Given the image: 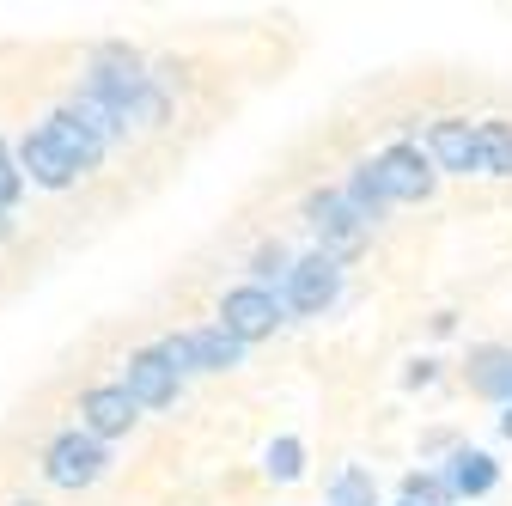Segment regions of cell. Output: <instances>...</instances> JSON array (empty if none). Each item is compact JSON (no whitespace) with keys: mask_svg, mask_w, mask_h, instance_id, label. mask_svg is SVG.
<instances>
[{"mask_svg":"<svg viewBox=\"0 0 512 506\" xmlns=\"http://www.w3.org/2000/svg\"><path fill=\"white\" fill-rule=\"evenodd\" d=\"M281 293V305H287V318H324V311L342 299V263H330V257H293V269H287V281L275 287Z\"/></svg>","mask_w":512,"mask_h":506,"instance_id":"cell-4","label":"cell"},{"mask_svg":"<svg viewBox=\"0 0 512 506\" xmlns=\"http://www.w3.org/2000/svg\"><path fill=\"white\" fill-rule=\"evenodd\" d=\"M232 342H269L281 324H287V305H281V293H269V287H232L226 299H220V318H214Z\"/></svg>","mask_w":512,"mask_h":506,"instance_id":"cell-5","label":"cell"},{"mask_svg":"<svg viewBox=\"0 0 512 506\" xmlns=\"http://www.w3.org/2000/svg\"><path fill=\"white\" fill-rule=\"evenodd\" d=\"M287 269H293V250H287L281 238L256 244V257H250V287H269V293H275V281H287Z\"/></svg>","mask_w":512,"mask_h":506,"instance_id":"cell-17","label":"cell"},{"mask_svg":"<svg viewBox=\"0 0 512 506\" xmlns=\"http://www.w3.org/2000/svg\"><path fill=\"white\" fill-rule=\"evenodd\" d=\"M372 177H378V189H384V202H391V208L427 202V196H433V183H439L433 159H427L415 141H391L384 153H372Z\"/></svg>","mask_w":512,"mask_h":506,"instance_id":"cell-3","label":"cell"},{"mask_svg":"<svg viewBox=\"0 0 512 506\" xmlns=\"http://www.w3.org/2000/svg\"><path fill=\"white\" fill-rule=\"evenodd\" d=\"M342 202L366 220V226H378L384 214H391V202H384V189H378V177H372V159H360L354 171H348V183H342Z\"/></svg>","mask_w":512,"mask_h":506,"instance_id":"cell-14","label":"cell"},{"mask_svg":"<svg viewBox=\"0 0 512 506\" xmlns=\"http://www.w3.org/2000/svg\"><path fill=\"white\" fill-rule=\"evenodd\" d=\"M135 421H141V409L128 403V391L116 385V378H110V385H86V391H80V427L98 439V446L122 439L128 427H135Z\"/></svg>","mask_w":512,"mask_h":506,"instance_id":"cell-8","label":"cell"},{"mask_svg":"<svg viewBox=\"0 0 512 506\" xmlns=\"http://www.w3.org/2000/svg\"><path fill=\"white\" fill-rule=\"evenodd\" d=\"M116 385L128 391V403H135V409H171L177 391H183V378L159 360V348H135V354L122 360V378H116Z\"/></svg>","mask_w":512,"mask_h":506,"instance_id":"cell-7","label":"cell"},{"mask_svg":"<svg viewBox=\"0 0 512 506\" xmlns=\"http://www.w3.org/2000/svg\"><path fill=\"white\" fill-rule=\"evenodd\" d=\"M439 177H482V153H476V122L470 116H439L427 129V147Z\"/></svg>","mask_w":512,"mask_h":506,"instance_id":"cell-6","label":"cell"},{"mask_svg":"<svg viewBox=\"0 0 512 506\" xmlns=\"http://www.w3.org/2000/svg\"><path fill=\"white\" fill-rule=\"evenodd\" d=\"M25 196V177H19V159H13V147L0 141V214H13V202Z\"/></svg>","mask_w":512,"mask_h":506,"instance_id":"cell-19","label":"cell"},{"mask_svg":"<svg viewBox=\"0 0 512 506\" xmlns=\"http://www.w3.org/2000/svg\"><path fill=\"white\" fill-rule=\"evenodd\" d=\"M13 159H19V177H25V183H37V189H74V183H80V171L68 165V153H61L43 129H31V135L19 141V153H13Z\"/></svg>","mask_w":512,"mask_h":506,"instance_id":"cell-9","label":"cell"},{"mask_svg":"<svg viewBox=\"0 0 512 506\" xmlns=\"http://www.w3.org/2000/svg\"><path fill=\"white\" fill-rule=\"evenodd\" d=\"M470 391L500 403V409L512 403V348H500V342L470 348Z\"/></svg>","mask_w":512,"mask_h":506,"instance_id":"cell-11","label":"cell"},{"mask_svg":"<svg viewBox=\"0 0 512 506\" xmlns=\"http://www.w3.org/2000/svg\"><path fill=\"white\" fill-rule=\"evenodd\" d=\"M427 378H433V360H415V366L403 372V385H427Z\"/></svg>","mask_w":512,"mask_h":506,"instance_id":"cell-20","label":"cell"},{"mask_svg":"<svg viewBox=\"0 0 512 506\" xmlns=\"http://www.w3.org/2000/svg\"><path fill=\"white\" fill-rule=\"evenodd\" d=\"M263 470H269V482H299V476H305V439H299V433H281V439H269Z\"/></svg>","mask_w":512,"mask_h":506,"instance_id":"cell-16","label":"cell"},{"mask_svg":"<svg viewBox=\"0 0 512 506\" xmlns=\"http://www.w3.org/2000/svg\"><path fill=\"white\" fill-rule=\"evenodd\" d=\"M43 135H49V141H55L61 153H68V165H74L80 177H86V171H98V165H104V153H110V147H104V141H98V135L86 129V122H80V116H74L68 104H55V110H49Z\"/></svg>","mask_w":512,"mask_h":506,"instance_id":"cell-10","label":"cell"},{"mask_svg":"<svg viewBox=\"0 0 512 506\" xmlns=\"http://www.w3.org/2000/svg\"><path fill=\"white\" fill-rule=\"evenodd\" d=\"M104 470H110V446H98L86 427H61L49 446H43V476H49V488L80 494V488H92Z\"/></svg>","mask_w":512,"mask_h":506,"instance_id":"cell-2","label":"cell"},{"mask_svg":"<svg viewBox=\"0 0 512 506\" xmlns=\"http://www.w3.org/2000/svg\"><path fill=\"white\" fill-rule=\"evenodd\" d=\"M397 506H403V500H397Z\"/></svg>","mask_w":512,"mask_h":506,"instance_id":"cell-23","label":"cell"},{"mask_svg":"<svg viewBox=\"0 0 512 506\" xmlns=\"http://www.w3.org/2000/svg\"><path fill=\"white\" fill-rule=\"evenodd\" d=\"M439 476L452 482V494H458V500H482V494H494V482H500V464H494V452L458 446V452H452V464H445Z\"/></svg>","mask_w":512,"mask_h":506,"instance_id":"cell-12","label":"cell"},{"mask_svg":"<svg viewBox=\"0 0 512 506\" xmlns=\"http://www.w3.org/2000/svg\"><path fill=\"white\" fill-rule=\"evenodd\" d=\"M183 342H189V366H196V372H232V366H244V342H232L220 324L183 330Z\"/></svg>","mask_w":512,"mask_h":506,"instance_id":"cell-13","label":"cell"},{"mask_svg":"<svg viewBox=\"0 0 512 506\" xmlns=\"http://www.w3.org/2000/svg\"><path fill=\"white\" fill-rule=\"evenodd\" d=\"M452 482H445L439 470H409L403 476V506H452Z\"/></svg>","mask_w":512,"mask_h":506,"instance_id":"cell-18","label":"cell"},{"mask_svg":"<svg viewBox=\"0 0 512 506\" xmlns=\"http://www.w3.org/2000/svg\"><path fill=\"white\" fill-rule=\"evenodd\" d=\"M476 153H482V177H512V122L500 116L476 122Z\"/></svg>","mask_w":512,"mask_h":506,"instance_id":"cell-15","label":"cell"},{"mask_svg":"<svg viewBox=\"0 0 512 506\" xmlns=\"http://www.w3.org/2000/svg\"><path fill=\"white\" fill-rule=\"evenodd\" d=\"M7 506H43V500H7Z\"/></svg>","mask_w":512,"mask_h":506,"instance_id":"cell-22","label":"cell"},{"mask_svg":"<svg viewBox=\"0 0 512 506\" xmlns=\"http://www.w3.org/2000/svg\"><path fill=\"white\" fill-rule=\"evenodd\" d=\"M305 226L317 232V257H330V263H348L366 250L372 226L342 202V189H311L305 196Z\"/></svg>","mask_w":512,"mask_h":506,"instance_id":"cell-1","label":"cell"},{"mask_svg":"<svg viewBox=\"0 0 512 506\" xmlns=\"http://www.w3.org/2000/svg\"><path fill=\"white\" fill-rule=\"evenodd\" d=\"M500 433H506V439H512V403H506V415H500Z\"/></svg>","mask_w":512,"mask_h":506,"instance_id":"cell-21","label":"cell"}]
</instances>
